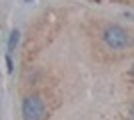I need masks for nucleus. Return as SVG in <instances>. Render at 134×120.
Listing matches in <instances>:
<instances>
[{
	"mask_svg": "<svg viewBox=\"0 0 134 120\" xmlns=\"http://www.w3.org/2000/svg\"><path fill=\"white\" fill-rule=\"evenodd\" d=\"M18 38H20V32L14 28V30L10 32V38H8V54H12V52H14V48H16V44H18Z\"/></svg>",
	"mask_w": 134,
	"mask_h": 120,
	"instance_id": "obj_3",
	"label": "nucleus"
},
{
	"mask_svg": "<svg viewBox=\"0 0 134 120\" xmlns=\"http://www.w3.org/2000/svg\"><path fill=\"white\" fill-rule=\"evenodd\" d=\"M26 2H30V0H26Z\"/></svg>",
	"mask_w": 134,
	"mask_h": 120,
	"instance_id": "obj_6",
	"label": "nucleus"
},
{
	"mask_svg": "<svg viewBox=\"0 0 134 120\" xmlns=\"http://www.w3.org/2000/svg\"><path fill=\"white\" fill-rule=\"evenodd\" d=\"M102 40L112 50H122L130 44V32L126 28H122L120 24H108L102 32Z\"/></svg>",
	"mask_w": 134,
	"mask_h": 120,
	"instance_id": "obj_1",
	"label": "nucleus"
},
{
	"mask_svg": "<svg viewBox=\"0 0 134 120\" xmlns=\"http://www.w3.org/2000/svg\"><path fill=\"white\" fill-rule=\"evenodd\" d=\"M6 70H8V72H12V70H14V64H12L10 54H6Z\"/></svg>",
	"mask_w": 134,
	"mask_h": 120,
	"instance_id": "obj_4",
	"label": "nucleus"
},
{
	"mask_svg": "<svg viewBox=\"0 0 134 120\" xmlns=\"http://www.w3.org/2000/svg\"><path fill=\"white\" fill-rule=\"evenodd\" d=\"M22 116L24 120H44L46 118V106L44 100L36 94H30L22 100Z\"/></svg>",
	"mask_w": 134,
	"mask_h": 120,
	"instance_id": "obj_2",
	"label": "nucleus"
},
{
	"mask_svg": "<svg viewBox=\"0 0 134 120\" xmlns=\"http://www.w3.org/2000/svg\"><path fill=\"white\" fill-rule=\"evenodd\" d=\"M132 78H134V68H132Z\"/></svg>",
	"mask_w": 134,
	"mask_h": 120,
	"instance_id": "obj_5",
	"label": "nucleus"
}]
</instances>
